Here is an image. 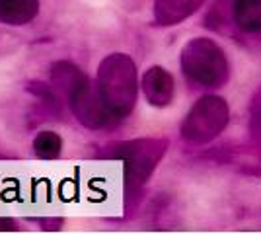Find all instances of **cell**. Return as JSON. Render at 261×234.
Instances as JSON below:
<instances>
[{
  "label": "cell",
  "instance_id": "obj_1",
  "mask_svg": "<svg viewBox=\"0 0 261 234\" xmlns=\"http://www.w3.org/2000/svg\"><path fill=\"white\" fill-rule=\"evenodd\" d=\"M168 139L144 137L109 145L101 152V158L123 162V190L127 209H135L139 205L142 190L168 152Z\"/></svg>",
  "mask_w": 261,
  "mask_h": 234
},
{
  "label": "cell",
  "instance_id": "obj_2",
  "mask_svg": "<svg viewBox=\"0 0 261 234\" xmlns=\"http://www.w3.org/2000/svg\"><path fill=\"white\" fill-rule=\"evenodd\" d=\"M51 82L66 98L70 112L74 113L80 125L99 131L115 123L99 96L98 84H94L74 63L57 61L51 67Z\"/></svg>",
  "mask_w": 261,
  "mask_h": 234
},
{
  "label": "cell",
  "instance_id": "obj_3",
  "mask_svg": "<svg viewBox=\"0 0 261 234\" xmlns=\"http://www.w3.org/2000/svg\"><path fill=\"white\" fill-rule=\"evenodd\" d=\"M96 84L113 119H127L135 110L139 96V78L135 61L125 53L108 55L99 63Z\"/></svg>",
  "mask_w": 261,
  "mask_h": 234
},
{
  "label": "cell",
  "instance_id": "obj_4",
  "mask_svg": "<svg viewBox=\"0 0 261 234\" xmlns=\"http://www.w3.org/2000/svg\"><path fill=\"white\" fill-rule=\"evenodd\" d=\"M179 65L185 78L197 88H222L230 78L226 53L208 37L187 41L179 55Z\"/></svg>",
  "mask_w": 261,
  "mask_h": 234
},
{
  "label": "cell",
  "instance_id": "obj_5",
  "mask_svg": "<svg viewBox=\"0 0 261 234\" xmlns=\"http://www.w3.org/2000/svg\"><path fill=\"white\" fill-rule=\"evenodd\" d=\"M230 123V108L224 98L207 94L187 112L179 133L189 145H207L215 141Z\"/></svg>",
  "mask_w": 261,
  "mask_h": 234
},
{
  "label": "cell",
  "instance_id": "obj_6",
  "mask_svg": "<svg viewBox=\"0 0 261 234\" xmlns=\"http://www.w3.org/2000/svg\"><path fill=\"white\" fill-rule=\"evenodd\" d=\"M205 25L215 32H226L232 25L240 34H259L261 0H217L205 18Z\"/></svg>",
  "mask_w": 261,
  "mask_h": 234
},
{
  "label": "cell",
  "instance_id": "obj_7",
  "mask_svg": "<svg viewBox=\"0 0 261 234\" xmlns=\"http://www.w3.org/2000/svg\"><path fill=\"white\" fill-rule=\"evenodd\" d=\"M142 94L154 108H168L175 96L174 76L164 67H150L142 76Z\"/></svg>",
  "mask_w": 261,
  "mask_h": 234
},
{
  "label": "cell",
  "instance_id": "obj_8",
  "mask_svg": "<svg viewBox=\"0 0 261 234\" xmlns=\"http://www.w3.org/2000/svg\"><path fill=\"white\" fill-rule=\"evenodd\" d=\"M205 0H156L154 2V22L158 25H177L191 18Z\"/></svg>",
  "mask_w": 261,
  "mask_h": 234
},
{
  "label": "cell",
  "instance_id": "obj_9",
  "mask_svg": "<svg viewBox=\"0 0 261 234\" xmlns=\"http://www.w3.org/2000/svg\"><path fill=\"white\" fill-rule=\"evenodd\" d=\"M39 0H0V23L25 25L39 14Z\"/></svg>",
  "mask_w": 261,
  "mask_h": 234
},
{
  "label": "cell",
  "instance_id": "obj_10",
  "mask_svg": "<svg viewBox=\"0 0 261 234\" xmlns=\"http://www.w3.org/2000/svg\"><path fill=\"white\" fill-rule=\"evenodd\" d=\"M63 152V139L55 131H41L33 139V154L41 160H55Z\"/></svg>",
  "mask_w": 261,
  "mask_h": 234
},
{
  "label": "cell",
  "instance_id": "obj_11",
  "mask_svg": "<svg viewBox=\"0 0 261 234\" xmlns=\"http://www.w3.org/2000/svg\"><path fill=\"white\" fill-rule=\"evenodd\" d=\"M39 224H41L43 230L53 232V230H61V226L65 224V221L63 219H39Z\"/></svg>",
  "mask_w": 261,
  "mask_h": 234
},
{
  "label": "cell",
  "instance_id": "obj_12",
  "mask_svg": "<svg viewBox=\"0 0 261 234\" xmlns=\"http://www.w3.org/2000/svg\"><path fill=\"white\" fill-rule=\"evenodd\" d=\"M16 230H20V226L14 219L0 217V232H16Z\"/></svg>",
  "mask_w": 261,
  "mask_h": 234
}]
</instances>
